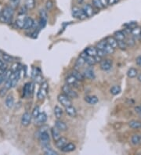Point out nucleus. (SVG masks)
I'll return each mask as SVG.
<instances>
[{
	"instance_id": "a211bd4d",
	"label": "nucleus",
	"mask_w": 141,
	"mask_h": 155,
	"mask_svg": "<svg viewBox=\"0 0 141 155\" xmlns=\"http://www.w3.org/2000/svg\"><path fill=\"white\" fill-rule=\"evenodd\" d=\"M75 145L72 143H68L65 146L61 149L62 152H64V153H69V152H71V151H75Z\"/></svg>"
},
{
	"instance_id": "5701e85b",
	"label": "nucleus",
	"mask_w": 141,
	"mask_h": 155,
	"mask_svg": "<svg viewBox=\"0 0 141 155\" xmlns=\"http://www.w3.org/2000/svg\"><path fill=\"white\" fill-rule=\"evenodd\" d=\"M85 52L88 55H89V56H92V57H97V47H93V46L88 47V48L86 49Z\"/></svg>"
},
{
	"instance_id": "f704fd0d",
	"label": "nucleus",
	"mask_w": 141,
	"mask_h": 155,
	"mask_svg": "<svg viewBox=\"0 0 141 155\" xmlns=\"http://www.w3.org/2000/svg\"><path fill=\"white\" fill-rule=\"evenodd\" d=\"M86 63V61H85V59L84 58H82V57H80L78 59L76 60V62H75V69H78V68H82V66L84 65V63Z\"/></svg>"
},
{
	"instance_id": "e2e57ef3",
	"label": "nucleus",
	"mask_w": 141,
	"mask_h": 155,
	"mask_svg": "<svg viewBox=\"0 0 141 155\" xmlns=\"http://www.w3.org/2000/svg\"><path fill=\"white\" fill-rule=\"evenodd\" d=\"M140 139H141V135H140Z\"/></svg>"
},
{
	"instance_id": "052dcab7",
	"label": "nucleus",
	"mask_w": 141,
	"mask_h": 155,
	"mask_svg": "<svg viewBox=\"0 0 141 155\" xmlns=\"http://www.w3.org/2000/svg\"><path fill=\"white\" fill-rule=\"evenodd\" d=\"M138 80H139L140 82H141V74H140L139 75H138Z\"/></svg>"
},
{
	"instance_id": "58836bf2",
	"label": "nucleus",
	"mask_w": 141,
	"mask_h": 155,
	"mask_svg": "<svg viewBox=\"0 0 141 155\" xmlns=\"http://www.w3.org/2000/svg\"><path fill=\"white\" fill-rule=\"evenodd\" d=\"M39 15H40V19H42V20H47V19H48L47 12V10H45V9H40Z\"/></svg>"
},
{
	"instance_id": "7ed1b4c3",
	"label": "nucleus",
	"mask_w": 141,
	"mask_h": 155,
	"mask_svg": "<svg viewBox=\"0 0 141 155\" xmlns=\"http://www.w3.org/2000/svg\"><path fill=\"white\" fill-rule=\"evenodd\" d=\"M62 91L64 92V93L65 94V95H67L68 96H69L70 98H72V99H76L78 98V93L75 91H74V90L70 88V86L69 85H64L63 87H62Z\"/></svg>"
},
{
	"instance_id": "864d4df0",
	"label": "nucleus",
	"mask_w": 141,
	"mask_h": 155,
	"mask_svg": "<svg viewBox=\"0 0 141 155\" xmlns=\"http://www.w3.org/2000/svg\"><path fill=\"white\" fill-rule=\"evenodd\" d=\"M119 0H108V6H113V5L116 4Z\"/></svg>"
},
{
	"instance_id": "6ab92c4d",
	"label": "nucleus",
	"mask_w": 141,
	"mask_h": 155,
	"mask_svg": "<svg viewBox=\"0 0 141 155\" xmlns=\"http://www.w3.org/2000/svg\"><path fill=\"white\" fill-rule=\"evenodd\" d=\"M51 134H52V136H53V140L54 141H57L61 137V135H60V130L57 128V127H53L51 129Z\"/></svg>"
},
{
	"instance_id": "bf43d9fd",
	"label": "nucleus",
	"mask_w": 141,
	"mask_h": 155,
	"mask_svg": "<svg viewBox=\"0 0 141 155\" xmlns=\"http://www.w3.org/2000/svg\"><path fill=\"white\" fill-rule=\"evenodd\" d=\"M19 0H10V2H13V3H15V2H18Z\"/></svg>"
},
{
	"instance_id": "f3484780",
	"label": "nucleus",
	"mask_w": 141,
	"mask_h": 155,
	"mask_svg": "<svg viewBox=\"0 0 141 155\" xmlns=\"http://www.w3.org/2000/svg\"><path fill=\"white\" fill-rule=\"evenodd\" d=\"M55 126L59 129L60 131L61 132L66 131L67 129H68V126H67L66 123L64 122H62V121L59 120V119H57V121H56Z\"/></svg>"
},
{
	"instance_id": "7c9ffc66",
	"label": "nucleus",
	"mask_w": 141,
	"mask_h": 155,
	"mask_svg": "<svg viewBox=\"0 0 141 155\" xmlns=\"http://www.w3.org/2000/svg\"><path fill=\"white\" fill-rule=\"evenodd\" d=\"M30 84L31 83H26L23 89V96L24 97H28V96H31L30 94Z\"/></svg>"
},
{
	"instance_id": "cd10ccee",
	"label": "nucleus",
	"mask_w": 141,
	"mask_h": 155,
	"mask_svg": "<svg viewBox=\"0 0 141 155\" xmlns=\"http://www.w3.org/2000/svg\"><path fill=\"white\" fill-rule=\"evenodd\" d=\"M14 104V99H13V96L12 95H9L7 96V97L6 98V106H7L8 108H12Z\"/></svg>"
},
{
	"instance_id": "a18cd8bd",
	"label": "nucleus",
	"mask_w": 141,
	"mask_h": 155,
	"mask_svg": "<svg viewBox=\"0 0 141 155\" xmlns=\"http://www.w3.org/2000/svg\"><path fill=\"white\" fill-rule=\"evenodd\" d=\"M40 114V108L39 107H35L33 110V112H32V117L33 118H37L38 116Z\"/></svg>"
},
{
	"instance_id": "4468645a",
	"label": "nucleus",
	"mask_w": 141,
	"mask_h": 155,
	"mask_svg": "<svg viewBox=\"0 0 141 155\" xmlns=\"http://www.w3.org/2000/svg\"><path fill=\"white\" fill-rule=\"evenodd\" d=\"M84 100H85L86 103L90 105L97 104L99 102V100L97 98V96H87L84 98Z\"/></svg>"
},
{
	"instance_id": "f8f14e48",
	"label": "nucleus",
	"mask_w": 141,
	"mask_h": 155,
	"mask_svg": "<svg viewBox=\"0 0 141 155\" xmlns=\"http://www.w3.org/2000/svg\"><path fill=\"white\" fill-rule=\"evenodd\" d=\"M31 114H30L28 112H26L24 113L22 115V118H21V124L23 126H28L29 125V124L31 123Z\"/></svg>"
},
{
	"instance_id": "9d476101",
	"label": "nucleus",
	"mask_w": 141,
	"mask_h": 155,
	"mask_svg": "<svg viewBox=\"0 0 141 155\" xmlns=\"http://www.w3.org/2000/svg\"><path fill=\"white\" fill-rule=\"evenodd\" d=\"M47 120V115L46 113L42 112L40 113L37 118H35V124L37 125H42Z\"/></svg>"
},
{
	"instance_id": "f257e3e1",
	"label": "nucleus",
	"mask_w": 141,
	"mask_h": 155,
	"mask_svg": "<svg viewBox=\"0 0 141 155\" xmlns=\"http://www.w3.org/2000/svg\"><path fill=\"white\" fill-rule=\"evenodd\" d=\"M13 16V9L12 7H7L2 10L0 15V21L2 23H9L12 20Z\"/></svg>"
},
{
	"instance_id": "c756f323",
	"label": "nucleus",
	"mask_w": 141,
	"mask_h": 155,
	"mask_svg": "<svg viewBox=\"0 0 141 155\" xmlns=\"http://www.w3.org/2000/svg\"><path fill=\"white\" fill-rule=\"evenodd\" d=\"M54 115L57 119H60L63 115V110L59 106H56L54 107Z\"/></svg>"
},
{
	"instance_id": "72a5a7b5",
	"label": "nucleus",
	"mask_w": 141,
	"mask_h": 155,
	"mask_svg": "<svg viewBox=\"0 0 141 155\" xmlns=\"http://www.w3.org/2000/svg\"><path fill=\"white\" fill-rule=\"evenodd\" d=\"M43 151L46 155H57V152H56L55 151H53V149L50 148L49 146H47V147H43Z\"/></svg>"
},
{
	"instance_id": "4be33fe9",
	"label": "nucleus",
	"mask_w": 141,
	"mask_h": 155,
	"mask_svg": "<svg viewBox=\"0 0 141 155\" xmlns=\"http://www.w3.org/2000/svg\"><path fill=\"white\" fill-rule=\"evenodd\" d=\"M35 4H36L35 0H25V2H24V7L28 10L33 9L35 7Z\"/></svg>"
},
{
	"instance_id": "37998d69",
	"label": "nucleus",
	"mask_w": 141,
	"mask_h": 155,
	"mask_svg": "<svg viewBox=\"0 0 141 155\" xmlns=\"http://www.w3.org/2000/svg\"><path fill=\"white\" fill-rule=\"evenodd\" d=\"M53 7V2L52 0H47L46 2V9L47 10L50 11Z\"/></svg>"
},
{
	"instance_id": "2f4dec72",
	"label": "nucleus",
	"mask_w": 141,
	"mask_h": 155,
	"mask_svg": "<svg viewBox=\"0 0 141 155\" xmlns=\"http://www.w3.org/2000/svg\"><path fill=\"white\" fill-rule=\"evenodd\" d=\"M49 127L47 126V125H43L42 124V126L40 127L39 129L38 130V132L35 133V137H39L40 135H42V133H44V132H47V130H48Z\"/></svg>"
},
{
	"instance_id": "603ef678",
	"label": "nucleus",
	"mask_w": 141,
	"mask_h": 155,
	"mask_svg": "<svg viewBox=\"0 0 141 155\" xmlns=\"http://www.w3.org/2000/svg\"><path fill=\"white\" fill-rule=\"evenodd\" d=\"M7 90H7L6 87L1 89V90H0V97H4V96H6V94H7Z\"/></svg>"
},
{
	"instance_id": "5fc2aeb1",
	"label": "nucleus",
	"mask_w": 141,
	"mask_h": 155,
	"mask_svg": "<svg viewBox=\"0 0 141 155\" xmlns=\"http://www.w3.org/2000/svg\"><path fill=\"white\" fill-rule=\"evenodd\" d=\"M136 63L139 67L141 68V56H139V57H137V59H136Z\"/></svg>"
},
{
	"instance_id": "ea45409f",
	"label": "nucleus",
	"mask_w": 141,
	"mask_h": 155,
	"mask_svg": "<svg viewBox=\"0 0 141 155\" xmlns=\"http://www.w3.org/2000/svg\"><path fill=\"white\" fill-rule=\"evenodd\" d=\"M2 60L4 62H7V63H10L13 60V58H12L9 54L7 53H3L2 54Z\"/></svg>"
},
{
	"instance_id": "4c0bfd02",
	"label": "nucleus",
	"mask_w": 141,
	"mask_h": 155,
	"mask_svg": "<svg viewBox=\"0 0 141 155\" xmlns=\"http://www.w3.org/2000/svg\"><path fill=\"white\" fill-rule=\"evenodd\" d=\"M121 92V87L118 85H114L111 89H110V93L112 95H118Z\"/></svg>"
},
{
	"instance_id": "a878e982",
	"label": "nucleus",
	"mask_w": 141,
	"mask_h": 155,
	"mask_svg": "<svg viewBox=\"0 0 141 155\" xmlns=\"http://www.w3.org/2000/svg\"><path fill=\"white\" fill-rule=\"evenodd\" d=\"M73 76L75 77V79H77L78 81H83L84 79H85V77H84L83 74L82 73H80L77 69H75V70L72 71V74H71Z\"/></svg>"
},
{
	"instance_id": "473e14b6",
	"label": "nucleus",
	"mask_w": 141,
	"mask_h": 155,
	"mask_svg": "<svg viewBox=\"0 0 141 155\" xmlns=\"http://www.w3.org/2000/svg\"><path fill=\"white\" fill-rule=\"evenodd\" d=\"M141 139H140V135H137V134H134L132 135V138H131V143H132L133 145H138L140 143Z\"/></svg>"
},
{
	"instance_id": "09e8293b",
	"label": "nucleus",
	"mask_w": 141,
	"mask_h": 155,
	"mask_svg": "<svg viewBox=\"0 0 141 155\" xmlns=\"http://www.w3.org/2000/svg\"><path fill=\"white\" fill-rule=\"evenodd\" d=\"M5 87L7 88V90H9V89L13 88V84H12L11 79H8V80L5 82Z\"/></svg>"
},
{
	"instance_id": "c03bdc74",
	"label": "nucleus",
	"mask_w": 141,
	"mask_h": 155,
	"mask_svg": "<svg viewBox=\"0 0 141 155\" xmlns=\"http://www.w3.org/2000/svg\"><path fill=\"white\" fill-rule=\"evenodd\" d=\"M39 74H40V71L37 68H32V71H31V77H32V79H35Z\"/></svg>"
},
{
	"instance_id": "aec40b11",
	"label": "nucleus",
	"mask_w": 141,
	"mask_h": 155,
	"mask_svg": "<svg viewBox=\"0 0 141 155\" xmlns=\"http://www.w3.org/2000/svg\"><path fill=\"white\" fill-rule=\"evenodd\" d=\"M106 41H107L108 44H109L110 46H112L114 49H116L118 47V41L115 37L109 36V37H108L106 39Z\"/></svg>"
},
{
	"instance_id": "bb28decb",
	"label": "nucleus",
	"mask_w": 141,
	"mask_h": 155,
	"mask_svg": "<svg viewBox=\"0 0 141 155\" xmlns=\"http://www.w3.org/2000/svg\"><path fill=\"white\" fill-rule=\"evenodd\" d=\"M129 126L134 129H141V122L136 120L130 121L129 122Z\"/></svg>"
},
{
	"instance_id": "0eeeda50",
	"label": "nucleus",
	"mask_w": 141,
	"mask_h": 155,
	"mask_svg": "<svg viewBox=\"0 0 141 155\" xmlns=\"http://www.w3.org/2000/svg\"><path fill=\"white\" fill-rule=\"evenodd\" d=\"M80 57H82V58H84V59H85V61H86V63L89 66H93L95 63H97V60H96L95 57L89 56V55L87 54L86 52H82Z\"/></svg>"
},
{
	"instance_id": "dca6fc26",
	"label": "nucleus",
	"mask_w": 141,
	"mask_h": 155,
	"mask_svg": "<svg viewBox=\"0 0 141 155\" xmlns=\"http://www.w3.org/2000/svg\"><path fill=\"white\" fill-rule=\"evenodd\" d=\"M65 111H66V113L68 114V115H69L71 118H75L77 116V111H76L75 107H73L72 105L66 107Z\"/></svg>"
},
{
	"instance_id": "680f3d73",
	"label": "nucleus",
	"mask_w": 141,
	"mask_h": 155,
	"mask_svg": "<svg viewBox=\"0 0 141 155\" xmlns=\"http://www.w3.org/2000/svg\"><path fill=\"white\" fill-rule=\"evenodd\" d=\"M140 35H141V29H140Z\"/></svg>"
},
{
	"instance_id": "f03ea898",
	"label": "nucleus",
	"mask_w": 141,
	"mask_h": 155,
	"mask_svg": "<svg viewBox=\"0 0 141 155\" xmlns=\"http://www.w3.org/2000/svg\"><path fill=\"white\" fill-rule=\"evenodd\" d=\"M48 88L49 85L47 82H44L42 83V85L40 86L39 92L37 93V97L39 100H42L46 97V96L47 95V92H48Z\"/></svg>"
},
{
	"instance_id": "4d7b16f0",
	"label": "nucleus",
	"mask_w": 141,
	"mask_h": 155,
	"mask_svg": "<svg viewBox=\"0 0 141 155\" xmlns=\"http://www.w3.org/2000/svg\"><path fill=\"white\" fill-rule=\"evenodd\" d=\"M135 110H136V112H137L138 114H141V106H139V107H137L136 108H135Z\"/></svg>"
},
{
	"instance_id": "a19ab883",
	"label": "nucleus",
	"mask_w": 141,
	"mask_h": 155,
	"mask_svg": "<svg viewBox=\"0 0 141 155\" xmlns=\"http://www.w3.org/2000/svg\"><path fill=\"white\" fill-rule=\"evenodd\" d=\"M107 43H108V42H107L106 39L99 41L97 45V49H104Z\"/></svg>"
},
{
	"instance_id": "79ce46f5",
	"label": "nucleus",
	"mask_w": 141,
	"mask_h": 155,
	"mask_svg": "<svg viewBox=\"0 0 141 155\" xmlns=\"http://www.w3.org/2000/svg\"><path fill=\"white\" fill-rule=\"evenodd\" d=\"M118 48H120L121 49H126L128 46L126 42V40H123V41H118Z\"/></svg>"
},
{
	"instance_id": "6e6552de",
	"label": "nucleus",
	"mask_w": 141,
	"mask_h": 155,
	"mask_svg": "<svg viewBox=\"0 0 141 155\" xmlns=\"http://www.w3.org/2000/svg\"><path fill=\"white\" fill-rule=\"evenodd\" d=\"M26 18L27 17H25V14H24V13H19V17H18L17 20H16V25H17V27L18 28H24Z\"/></svg>"
},
{
	"instance_id": "e433bc0d",
	"label": "nucleus",
	"mask_w": 141,
	"mask_h": 155,
	"mask_svg": "<svg viewBox=\"0 0 141 155\" xmlns=\"http://www.w3.org/2000/svg\"><path fill=\"white\" fill-rule=\"evenodd\" d=\"M92 2H93V7L96 8V9H101L104 8V6H103V4L101 3V2L100 1V0H93L92 1Z\"/></svg>"
},
{
	"instance_id": "13d9d810",
	"label": "nucleus",
	"mask_w": 141,
	"mask_h": 155,
	"mask_svg": "<svg viewBox=\"0 0 141 155\" xmlns=\"http://www.w3.org/2000/svg\"><path fill=\"white\" fill-rule=\"evenodd\" d=\"M3 82H4V79H3V76H2V75H0V85H1Z\"/></svg>"
},
{
	"instance_id": "2eb2a0df",
	"label": "nucleus",
	"mask_w": 141,
	"mask_h": 155,
	"mask_svg": "<svg viewBox=\"0 0 141 155\" xmlns=\"http://www.w3.org/2000/svg\"><path fill=\"white\" fill-rule=\"evenodd\" d=\"M67 143H68V140H67V138L62 137L61 136V137L60 138L59 140L56 141L55 145L58 149L61 150V149L67 144Z\"/></svg>"
},
{
	"instance_id": "412c9836",
	"label": "nucleus",
	"mask_w": 141,
	"mask_h": 155,
	"mask_svg": "<svg viewBox=\"0 0 141 155\" xmlns=\"http://www.w3.org/2000/svg\"><path fill=\"white\" fill-rule=\"evenodd\" d=\"M114 37L117 41H123L126 40V33L122 31H117L114 33Z\"/></svg>"
},
{
	"instance_id": "b1692460",
	"label": "nucleus",
	"mask_w": 141,
	"mask_h": 155,
	"mask_svg": "<svg viewBox=\"0 0 141 155\" xmlns=\"http://www.w3.org/2000/svg\"><path fill=\"white\" fill-rule=\"evenodd\" d=\"M34 20L33 19H31V17H27L26 20H25V24H24V30H29V29H31L32 26L34 24Z\"/></svg>"
},
{
	"instance_id": "20e7f679",
	"label": "nucleus",
	"mask_w": 141,
	"mask_h": 155,
	"mask_svg": "<svg viewBox=\"0 0 141 155\" xmlns=\"http://www.w3.org/2000/svg\"><path fill=\"white\" fill-rule=\"evenodd\" d=\"M39 140L40 144L42 146V148L43 147H47V146H49L50 136H49V134L48 133V132H46L44 133H42L39 137Z\"/></svg>"
},
{
	"instance_id": "6e6d98bb",
	"label": "nucleus",
	"mask_w": 141,
	"mask_h": 155,
	"mask_svg": "<svg viewBox=\"0 0 141 155\" xmlns=\"http://www.w3.org/2000/svg\"><path fill=\"white\" fill-rule=\"evenodd\" d=\"M100 1L101 2V3L103 4V6H104V7H107L108 6V0H100Z\"/></svg>"
},
{
	"instance_id": "1a4fd4ad",
	"label": "nucleus",
	"mask_w": 141,
	"mask_h": 155,
	"mask_svg": "<svg viewBox=\"0 0 141 155\" xmlns=\"http://www.w3.org/2000/svg\"><path fill=\"white\" fill-rule=\"evenodd\" d=\"M100 68L103 71H109L110 68H112V61L111 60L105 59L100 61Z\"/></svg>"
},
{
	"instance_id": "423d86ee",
	"label": "nucleus",
	"mask_w": 141,
	"mask_h": 155,
	"mask_svg": "<svg viewBox=\"0 0 141 155\" xmlns=\"http://www.w3.org/2000/svg\"><path fill=\"white\" fill-rule=\"evenodd\" d=\"M72 16L73 17L77 18L78 20H84L87 17V16L86 15V13L83 11L82 9H79L78 7H74L72 9Z\"/></svg>"
},
{
	"instance_id": "c9c22d12",
	"label": "nucleus",
	"mask_w": 141,
	"mask_h": 155,
	"mask_svg": "<svg viewBox=\"0 0 141 155\" xmlns=\"http://www.w3.org/2000/svg\"><path fill=\"white\" fill-rule=\"evenodd\" d=\"M115 49H114L111 46H110L109 44H106L105 47H104V50L105 51V52L107 53V55L108 54H112V53H114V52H115Z\"/></svg>"
},
{
	"instance_id": "39448f33",
	"label": "nucleus",
	"mask_w": 141,
	"mask_h": 155,
	"mask_svg": "<svg viewBox=\"0 0 141 155\" xmlns=\"http://www.w3.org/2000/svg\"><path fill=\"white\" fill-rule=\"evenodd\" d=\"M57 100L59 101L60 103H61L64 107H68L72 105V101L70 100V98L69 96H68L65 94H60L59 96H57Z\"/></svg>"
},
{
	"instance_id": "9b49d317",
	"label": "nucleus",
	"mask_w": 141,
	"mask_h": 155,
	"mask_svg": "<svg viewBox=\"0 0 141 155\" xmlns=\"http://www.w3.org/2000/svg\"><path fill=\"white\" fill-rule=\"evenodd\" d=\"M82 9L86 13V15L87 16V17H90L95 13L94 9L90 4H85L82 7Z\"/></svg>"
},
{
	"instance_id": "49530a36",
	"label": "nucleus",
	"mask_w": 141,
	"mask_h": 155,
	"mask_svg": "<svg viewBox=\"0 0 141 155\" xmlns=\"http://www.w3.org/2000/svg\"><path fill=\"white\" fill-rule=\"evenodd\" d=\"M126 44H127V46L131 47V46H133L135 45V39L132 37L128 38V39L126 40Z\"/></svg>"
},
{
	"instance_id": "c85d7f7f",
	"label": "nucleus",
	"mask_w": 141,
	"mask_h": 155,
	"mask_svg": "<svg viewBox=\"0 0 141 155\" xmlns=\"http://www.w3.org/2000/svg\"><path fill=\"white\" fill-rule=\"evenodd\" d=\"M78 82V81L77 79H75V77L73 76L72 74H71V75H70V76H68L66 79V83L69 85H77Z\"/></svg>"
},
{
	"instance_id": "393cba45",
	"label": "nucleus",
	"mask_w": 141,
	"mask_h": 155,
	"mask_svg": "<svg viewBox=\"0 0 141 155\" xmlns=\"http://www.w3.org/2000/svg\"><path fill=\"white\" fill-rule=\"evenodd\" d=\"M137 75H138V71L134 68H129L128 70V71H127V76H128L129 79H134Z\"/></svg>"
},
{
	"instance_id": "8fccbe9b",
	"label": "nucleus",
	"mask_w": 141,
	"mask_h": 155,
	"mask_svg": "<svg viewBox=\"0 0 141 155\" xmlns=\"http://www.w3.org/2000/svg\"><path fill=\"white\" fill-rule=\"evenodd\" d=\"M125 26L129 29H132L136 28L137 26V24L136 22H130V23H128V24H126Z\"/></svg>"
},
{
	"instance_id": "3c124183",
	"label": "nucleus",
	"mask_w": 141,
	"mask_h": 155,
	"mask_svg": "<svg viewBox=\"0 0 141 155\" xmlns=\"http://www.w3.org/2000/svg\"><path fill=\"white\" fill-rule=\"evenodd\" d=\"M106 55H107V53H106L104 49H97V56L98 57L103 58L104 57H105Z\"/></svg>"
},
{
	"instance_id": "ddd939ff",
	"label": "nucleus",
	"mask_w": 141,
	"mask_h": 155,
	"mask_svg": "<svg viewBox=\"0 0 141 155\" xmlns=\"http://www.w3.org/2000/svg\"><path fill=\"white\" fill-rule=\"evenodd\" d=\"M83 75L85 78L88 79H95V74L93 71V69L92 68H86V70L84 71Z\"/></svg>"
},
{
	"instance_id": "de8ad7c7",
	"label": "nucleus",
	"mask_w": 141,
	"mask_h": 155,
	"mask_svg": "<svg viewBox=\"0 0 141 155\" xmlns=\"http://www.w3.org/2000/svg\"><path fill=\"white\" fill-rule=\"evenodd\" d=\"M131 34L134 35V36L135 35H140V29L136 27V28L131 30Z\"/></svg>"
}]
</instances>
